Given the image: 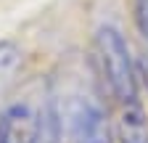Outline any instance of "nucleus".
Listing matches in <instances>:
<instances>
[{
	"label": "nucleus",
	"mask_w": 148,
	"mask_h": 143,
	"mask_svg": "<svg viewBox=\"0 0 148 143\" xmlns=\"http://www.w3.org/2000/svg\"><path fill=\"white\" fill-rule=\"evenodd\" d=\"M95 48H98V61L101 72L114 93L124 106L138 103V80H135V64L130 56L127 40L116 27H101L95 34Z\"/></svg>",
	"instance_id": "obj_1"
},
{
	"label": "nucleus",
	"mask_w": 148,
	"mask_h": 143,
	"mask_svg": "<svg viewBox=\"0 0 148 143\" xmlns=\"http://www.w3.org/2000/svg\"><path fill=\"white\" fill-rule=\"evenodd\" d=\"M64 114H66L71 143H111L108 119L101 111V106L92 103L90 98H82V96L69 98Z\"/></svg>",
	"instance_id": "obj_3"
},
{
	"label": "nucleus",
	"mask_w": 148,
	"mask_h": 143,
	"mask_svg": "<svg viewBox=\"0 0 148 143\" xmlns=\"http://www.w3.org/2000/svg\"><path fill=\"white\" fill-rule=\"evenodd\" d=\"M119 133H122V143H148V124L143 119V111L138 103L124 109Z\"/></svg>",
	"instance_id": "obj_4"
},
{
	"label": "nucleus",
	"mask_w": 148,
	"mask_h": 143,
	"mask_svg": "<svg viewBox=\"0 0 148 143\" xmlns=\"http://www.w3.org/2000/svg\"><path fill=\"white\" fill-rule=\"evenodd\" d=\"M138 27L143 32V37L148 40V0H138Z\"/></svg>",
	"instance_id": "obj_6"
},
{
	"label": "nucleus",
	"mask_w": 148,
	"mask_h": 143,
	"mask_svg": "<svg viewBox=\"0 0 148 143\" xmlns=\"http://www.w3.org/2000/svg\"><path fill=\"white\" fill-rule=\"evenodd\" d=\"M0 143H58V117L50 106L34 111L13 103L0 114Z\"/></svg>",
	"instance_id": "obj_2"
},
{
	"label": "nucleus",
	"mask_w": 148,
	"mask_h": 143,
	"mask_svg": "<svg viewBox=\"0 0 148 143\" xmlns=\"http://www.w3.org/2000/svg\"><path fill=\"white\" fill-rule=\"evenodd\" d=\"M138 69H140V77H143V82H145V87H148V50L140 56V61H138Z\"/></svg>",
	"instance_id": "obj_7"
},
{
	"label": "nucleus",
	"mask_w": 148,
	"mask_h": 143,
	"mask_svg": "<svg viewBox=\"0 0 148 143\" xmlns=\"http://www.w3.org/2000/svg\"><path fill=\"white\" fill-rule=\"evenodd\" d=\"M18 66H21V50L13 43H3L0 45V82L11 80Z\"/></svg>",
	"instance_id": "obj_5"
}]
</instances>
